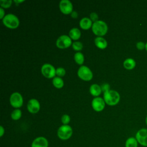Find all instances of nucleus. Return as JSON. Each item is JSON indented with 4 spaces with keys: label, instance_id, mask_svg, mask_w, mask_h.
Wrapping results in <instances>:
<instances>
[{
    "label": "nucleus",
    "instance_id": "nucleus-1",
    "mask_svg": "<svg viewBox=\"0 0 147 147\" xmlns=\"http://www.w3.org/2000/svg\"><path fill=\"white\" fill-rule=\"evenodd\" d=\"M103 99L105 103L109 106H114L120 100V95L115 90H110L103 92Z\"/></svg>",
    "mask_w": 147,
    "mask_h": 147
},
{
    "label": "nucleus",
    "instance_id": "nucleus-2",
    "mask_svg": "<svg viewBox=\"0 0 147 147\" xmlns=\"http://www.w3.org/2000/svg\"><path fill=\"white\" fill-rule=\"evenodd\" d=\"M2 22L5 26L9 29H16L20 25L18 17L13 13H8L2 19Z\"/></svg>",
    "mask_w": 147,
    "mask_h": 147
},
{
    "label": "nucleus",
    "instance_id": "nucleus-3",
    "mask_svg": "<svg viewBox=\"0 0 147 147\" xmlns=\"http://www.w3.org/2000/svg\"><path fill=\"white\" fill-rule=\"evenodd\" d=\"M91 28L92 32L95 35L100 37L105 35L108 30L107 24L102 20H98L93 22Z\"/></svg>",
    "mask_w": 147,
    "mask_h": 147
},
{
    "label": "nucleus",
    "instance_id": "nucleus-4",
    "mask_svg": "<svg viewBox=\"0 0 147 147\" xmlns=\"http://www.w3.org/2000/svg\"><path fill=\"white\" fill-rule=\"evenodd\" d=\"M73 134V130L69 125H62L60 126L57 131V137L61 140H67L69 139Z\"/></svg>",
    "mask_w": 147,
    "mask_h": 147
},
{
    "label": "nucleus",
    "instance_id": "nucleus-5",
    "mask_svg": "<svg viewBox=\"0 0 147 147\" xmlns=\"http://www.w3.org/2000/svg\"><path fill=\"white\" fill-rule=\"evenodd\" d=\"M77 74L80 79L84 81H90L93 78L92 71L86 65L80 66L78 70Z\"/></svg>",
    "mask_w": 147,
    "mask_h": 147
},
{
    "label": "nucleus",
    "instance_id": "nucleus-6",
    "mask_svg": "<svg viewBox=\"0 0 147 147\" xmlns=\"http://www.w3.org/2000/svg\"><path fill=\"white\" fill-rule=\"evenodd\" d=\"M41 74L46 78L51 79L55 77L56 69L53 65L49 63L44 64L41 68Z\"/></svg>",
    "mask_w": 147,
    "mask_h": 147
},
{
    "label": "nucleus",
    "instance_id": "nucleus-7",
    "mask_svg": "<svg viewBox=\"0 0 147 147\" xmlns=\"http://www.w3.org/2000/svg\"><path fill=\"white\" fill-rule=\"evenodd\" d=\"M9 102L12 107L18 109L23 105V97L20 92H14L10 95Z\"/></svg>",
    "mask_w": 147,
    "mask_h": 147
},
{
    "label": "nucleus",
    "instance_id": "nucleus-8",
    "mask_svg": "<svg viewBox=\"0 0 147 147\" xmlns=\"http://www.w3.org/2000/svg\"><path fill=\"white\" fill-rule=\"evenodd\" d=\"M72 44V39L69 36L63 34L59 36L56 42V45L57 48L60 49H65L69 47Z\"/></svg>",
    "mask_w": 147,
    "mask_h": 147
},
{
    "label": "nucleus",
    "instance_id": "nucleus-9",
    "mask_svg": "<svg viewBox=\"0 0 147 147\" xmlns=\"http://www.w3.org/2000/svg\"><path fill=\"white\" fill-rule=\"evenodd\" d=\"M138 144L143 147H147V129L141 128L138 130L135 135Z\"/></svg>",
    "mask_w": 147,
    "mask_h": 147
},
{
    "label": "nucleus",
    "instance_id": "nucleus-10",
    "mask_svg": "<svg viewBox=\"0 0 147 147\" xmlns=\"http://www.w3.org/2000/svg\"><path fill=\"white\" fill-rule=\"evenodd\" d=\"M59 9L64 14H69L73 11V5L69 0H61L59 2Z\"/></svg>",
    "mask_w": 147,
    "mask_h": 147
},
{
    "label": "nucleus",
    "instance_id": "nucleus-11",
    "mask_svg": "<svg viewBox=\"0 0 147 147\" xmlns=\"http://www.w3.org/2000/svg\"><path fill=\"white\" fill-rule=\"evenodd\" d=\"M105 102L104 99L100 97H95L91 102L92 109L97 112L102 111L105 107Z\"/></svg>",
    "mask_w": 147,
    "mask_h": 147
},
{
    "label": "nucleus",
    "instance_id": "nucleus-12",
    "mask_svg": "<svg viewBox=\"0 0 147 147\" xmlns=\"http://www.w3.org/2000/svg\"><path fill=\"white\" fill-rule=\"evenodd\" d=\"M27 109L32 114H35L39 111L40 109V103L39 101L35 99H30L27 104Z\"/></svg>",
    "mask_w": 147,
    "mask_h": 147
},
{
    "label": "nucleus",
    "instance_id": "nucleus-13",
    "mask_svg": "<svg viewBox=\"0 0 147 147\" xmlns=\"http://www.w3.org/2000/svg\"><path fill=\"white\" fill-rule=\"evenodd\" d=\"M48 146L49 142L48 140L43 136L36 137L31 144V147H48Z\"/></svg>",
    "mask_w": 147,
    "mask_h": 147
},
{
    "label": "nucleus",
    "instance_id": "nucleus-14",
    "mask_svg": "<svg viewBox=\"0 0 147 147\" xmlns=\"http://www.w3.org/2000/svg\"><path fill=\"white\" fill-rule=\"evenodd\" d=\"M92 21L88 17H83L79 21V25L80 28L84 30L89 29L92 27Z\"/></svg>",
    "mask_w": 147,
    "mask_h": 147
},
{
    "label": "nucleus",
    "instance_id": "nucleus-15",
    "mask_svg": "<svg viewBox=\"0 0 147 147\" xmlns=\"http://www.w3.org/2000/svg\"><path fill=\"white\" fill-rule=\"evenodd\" d=\"M95 45L99 49H103L107 47V42L105 38L102 37L98 36L94 40Z\"/></svg>",
    "mask_w": 147,
    "mask_h": 147
},
{
    "label": "nucleus",
    "instance_id": "nucleus-16",
    "mask_svg": "<svg viewBox=\"0 0 147 147\" xmlns=\"http://www.w3.org/2000/svg\"><path fill=\"white\" fill-rule=\"evenodd\" d=\"M102 92L101 87L98 84H92L90 87V92L94 96H98Z\"/></svg>",
    "mask_w": 147,
    "mask_h": 147
},
{
    "label": "nucleus",
    "instance_id": "nucleus-17",
    "mask_svg": "<svg viewBox=\"0 0 147 147\" xmlns=\"http://www.w3.org/2000/svg\"><path fill=\"white\" fill-rule=\"evenodd\" d=\"M123 65L125 69L127 70H131L135 68L136 65V62L132 58H127L124 60Z\"/></svg>",
    "mask_w": 147,
    "mask_h": 147
},
{
    "label": "nucleus",
    "instance_id": "nucleus-18",
    "mask_svg": "<svg viewBox=\"0 0 147 147\" xmlns=\"http://www.w3.org/2000/svg\"><path fill=\"white\" fill-rule=\"evenodd\" d=\"M69 37L74 40H77L81 36V32L78 28H72L69 31Z\"/></svg>",
    "mask_w": 147,
    "mask_h": 147
},
{
    "label": "nucleus",
    "instance_id": "nucleus-19",
    "mask_svg": "<svg viewBox=\"0 0 147 147\" xmlns=\"http://www.w3.org/2000/svg\"><path fill=\"white\" fill-rule=\"evenodd\" d=\"M138 142L135 137H130L125 141V147H138Z\"/></svg>",
    "mask_w": 147,
    "mask_h": 147
},
{
    "label": "nucleus",
    "instance_id": "nucleus-20",
    "mask_svg": "<svg viewBox=\"0 0 147 147\" xmlns=\"http://www.w3.org/2000/svg\"><path fill=\"white\" fill-rule=\"evenodd\" d=\"M52 83L54 87L57 88H61L64 84L63 79L59 76H55L53 78Z\"/></svg>",
    "mask_w": 147,
    "mask_h": 147
},
{
    "label": "nucleus",
    "instance_id": "nucleus-21",
    "mask_svg": "<svg viewBox=\"0 0 147 147\" xmlns=\"http://www.w3.org/2000/svg\"><path fill=\"white\" fill-rule=\"evenodd\" d=\"M74 60L78 64L82 65L84 61V57L83 54L80 52H76L74 55Z\"/></svg>",
    "mask_w": 147,
    "mask_h": 147
},
{
    "label": "nucleus",
    "instance_id": "nucleus-22",
    "mask_svg": "<svg viewBox=\"0 0 147 147\" xmlns=\"http://www.w3.org/2000/svg\"><path fill=\"white\" fill-rule=\"evenodd\" d=\"M22 116V111L19 109H16L11 113V118L14 121H17L21 118Z\"/></svg>",
    "mask_w": 147,
    "mask_h": 147
},
{
    "label": "nucleus",
    "instance_id": "nucleus-23",
    "mask_svg": "<svg viewBox=\"0 0 147 147\" xmlns=\"http://www.w3.org/2000/svg\"><path fill=\"white\" fill-rule=\"evenodd\" d=\"M72 47L75 51L79 52L83 49V45L80 41H74L72 44Z\"/></svg>",
    "mask_w": 147,
    "mask_h": 147
},
{
    "label": "nucleus",
    "instance_id": "nucleus-24",
    "mask_svg": "<svg viewBox=\"0 0 147 147\" xmlns=\"http://www.w3.org/2000/svg\"><path fill=\"white\" fill-rule=\"evenodd\" d=\"M12 2L11 0H1L0 5L2 8H8L11 6Z\"/></svg>",
    "mask_w": 147,
    "mask_h": 147
},
{
    "label": "nucleus",
    "instance_id": "nucleus-25",
    "mask_svg": "<svg viewBox=\"0 0 147 147\" xmlns=\"http://www.w3.org/2000/svg\"><path fill=\"white\" fill-rule=\"evenodd\" d=\"M70 120H71L70 117L68 114H65L61 116V121L63 125H68V123L70 122Z\"/></svg>",
    "mask_w": 147,
    "mask_h": 147
},
{
    "label": "nucleus",
    "instance_id": "nucleus-26",
    "mask_svg": "<svg viewBox=\"0 0 147 147\" xmlns=\"http://www.w3.org/2000/svg\"><path fill=\"white\" fill-rule=\"evenodd\" d=\"M56 74L60 78L64 76L65 75V70L63 67H58L56 69Z\"/></svg>",
    "mask_w": 147,
    "mask_h": 147
},
{
    "label": "nucleus",
    "instance_id": "nucleus-27",
    "mask_svg": "<svg viewBox=\"0 0 147 147\" xmlns=\"http://www.w3.org/2000/svg\"><path fill=\"white\" fill-rule=\"evenodd\" d=\"M136 48L140 51H142L145 49V43L142 41H138L136 43Z\"/></svg>",
    "mask_w": 147,
    "mask_h": 147
},
{
    "label": "nucleus",
    "instance_id": "nucleus-28",
    "mask_svg": "<svg viewBox=\"0 0 147 147\" xmlns=\"http://www.w3.org/2000/svg\"><path fill=\"white\" fill-rule=\"evenodd\" d=\"M98 18H99V16L98 14L95 12H92L90 14V18L91 20L92 21H94V22L99 20Z\"/></svg>",
    "mask_w": 147,
    "mask_h": 147
},
{
    "label": "nucleus",
    "instance_id": "nucleus-29",
    "mask_svg": "<svg viewBox=\"0 0 147 147\" xmlns=\"http://www.w3.org/2000/svg\"><path fill=\"white\" fill-rule=\"evenodd\" d=\"M100 87H101V88H102V91L103 92H106V91H107L110 90V85L108 83H105L102 84Z\"/></svg>",
    "mask_w": 147,
    "mask_h": 147
},
{
    "label": "nucleus",
    "instance_id": "nucleus-30",
    "mask_svg": "<svg viewBox=\"0 0 147 147\" xmlns=\"http://www.w3.org/2000/svg\"><path fill=\"white\" fill-rule=\"evenodd\" d=\"M5 10L2 7H0V18L3 19V17H5Z\"/></svg>",
    "mask_w": 147,
    "mask_h": 147
},
{
    "label": "nucleus",
    "instance_id": "nucleus-31",
    "mask_svg": "<svg viewBox=\"0 0 147 147\" xmlns=\"http://www.w3.org/2000/svg\"><path fill=\"white\" fill-rule=\"evenodd\" d=\"M71 16L73 18H77V17H78V13L76 11L73 10L72 11V13H71Z\"/></svg>",
    "mask_w": 147,
    "mask_h": 147
},
{
    "label": "nucleus",
    "instance_id": "nucleus-32",
    "mask_svg": "<svg viewBox=\"0 0 147 147\" xmlns=\"http://www.w3.org/2000/svg\"><path fill=\"white\" fill-rule=\"evenodd\" d=\"M5 134V129L2 126H0V137H2Z\"/></svg>",
    "mask_w": 147,
    "mask_h": 147
},
{
    "label": "nucleus",
    "instance_id": "nucleus-33",
    "mask_svg": "<svg viewBox=\"0 0 147 147\" xmlns=\"http://www.w3.org/2000/svg\"><path fill=\"white\" fill-rule=\"evenodd\" d=\"M14 2H16V3H21V2H24V0H21V1H16V0H15V1H14Z\"/></svg>",
    "mask_w": 147,
    "mask_h": 147
},
{
    "label": "nucleus",
    "instance_id": "nucleus-34",
    "mask_svg": "<svg viewBox=\"0 0 147 147\" xmlns=\"http://www.w3.org/2000/svg\"><path fill=\"white\" fill-rule=\"evenodd\" d=\"M145 50L147 51V42L145 43Z\"/></svg>",
    "mask_w": 147,
    "mask_h": 147
},
{
    "label": "nucleus",
    "instance_id": "nucleus-35",
    "mask_svg": "<svg viewBox=\"0 0 147 147\" xmlns=\"http://www.w3.org/2000/svg\"><path fill=\"white\" fill-rule=\"evenodd\" d=\"M145 123H146V125H147V115H146V118H145Z\"/></svg>",
    "mask_w": 147,
    "mask_h": 147
}]
</instances>
